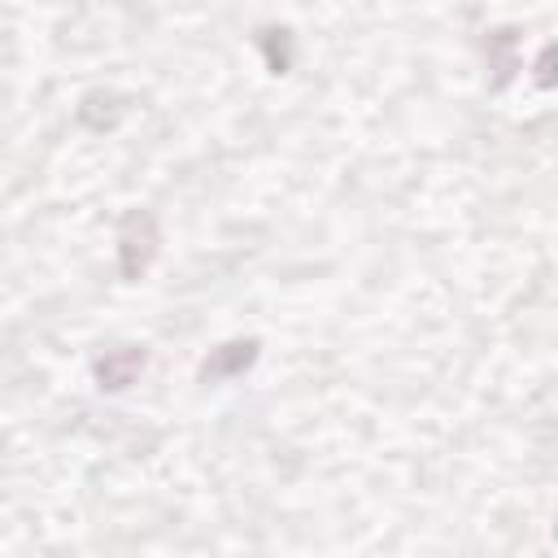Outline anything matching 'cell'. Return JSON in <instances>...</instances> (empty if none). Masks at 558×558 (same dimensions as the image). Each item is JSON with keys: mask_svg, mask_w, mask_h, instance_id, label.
Wrapping results in <instances>:
<instances>
[{"mask_svg": "<svg viewBox=\"0 0 558 558\" xmlns=\"http://www.w3.org/2000/svg\"><path fill=\"white\" fill-rule=\"evenodd\" d=\"M157 248H161V231H157V218L148 209H126L118 218V275L126 283L144 279L157 262Z\"/></svg>", "mask_w": 558, "mask_h": 558, "instance_id": "1", "label": "cell"}, {"mask_svg": "<svg viewBox=\"0 0 558 558\" xmlns=\"http://www.w3.org/2000/svg\"><path fill=\"white\" fill-rule=\"evenodd\" d=\"M257 353H262V340L257 336H244V340H227V344H218V349H209L205 353V362H201V384H222V379H240L253 362H257Z\"/></svg>", "mask_w": 558, "mask_h": 558, "instance_id": "2", "label": "cell"}, {"mask_svg": "<svg viewBox=\"0 0 558 558\" xmlns=\"http://www.w3.org/2000/svg\"><path fill=\"white\" fill-rule=\"evenodd\" d=\"M144 366H148V349L144 344H118L105 357H96L92 375H96V388L100 392H122V388H131L140 379Z\"/></svg>", "mask_w": 558, "mask_h": 558, "instance_id": "3", "label": "cell"}, {"mask_svg": "<svg viewBox=\"0 0 558 558\" xmlns=\"http://www.w3.org/2000/svg\"><path fill=\"white\" fill-rule=\"evenodd\" d=\"M484 57H488V70H493V87H506L519 70V31L514 26L484 31Z\"/></svg>", "mask_w": 558, "mask_h": 558, "instance_id": "4", "label": "cell"}, {"mask_svg": "<svg viewBox=\"0 0 558 558\" xmlns=\"http://www.w3.org/2000/svg\"><path fill=\"white\" fill-rule=\"evenodd\" d=\"M257 48L266 57V70L270 74H288L292 70V57H296V39L288 26H262L257 31Z\"/></svg>", "mask_w": 558, "mask_h": 558, "instance_id": "5", "label": "cell"}, {"mask_svg": "<svg viewBox=\"0 0 558 558\" xmlns=\"http://www.w3.org/2000/svg\"><path fill=\"white\" fill-rule=\"evenodd\" d=\"M532 78L536 87H558V44H545L532 61Z\"/></svg>", "mask_w": 558, "mask_h": 558, "instance_id": "6", "label": "cell"}, {"mask_svg": "<svg viewBox=\"0 0 558 558\" xmlns=\"http://www.w3.org/2000/svg\"><path fill=\"white\" fill-rule=\"evenodd\" d=\"M554 541H558V519H554Z\"/></svg>", "mask_w": 558, "mask_h": 558, "instance_id": "7", "label": "cell"}]
</instances>
